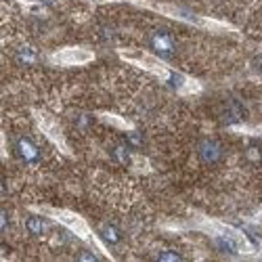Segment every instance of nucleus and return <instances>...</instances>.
<instances>
[{
	"mask_svg": "<svg viewBox=\"0 0 262 262\" xmlns=\"http://www.w3.org/2000/svg\"><path fill=\"white\" fill-rule=\"evenodd\" d=\"M149 46L162 59H172L176 55V40H174L172 34H168L164 30H157L149 36Z\"/></svg>",
	"mask_w": 262,
	"mask_h": 262,
	"instance_id": "f257e3e1",
	"label": "nucleus"
},
{
	"mask_svg": "<svg viewBox=\"0 0 262 262\" xmlns=\"http://www.w3.org/2000/svg\"><path fill=\"white\" fill-rule=\"evenodd\" d=\"M15 151H17L19 159H21L23 164L34 166V164L40 162V149H38V145L34 143V140L28 138V136H21V138L15 140Z\"/></svg>",
	"mask_w": 262,
	"mask_h": 262,
	"instance_id": "f03ea898",
	"label": "nucleus"
},
{
	"mask_svg": "<svg viewBox=\"0 0 262 262\" xmlns=\"http://www.w3.org/2000/svg\"><path fill=\"white\" fill-rule=\"evenodd\" d=\"M197 153L204 164H216V162H220V157H223V145L214 138H206L199 143Z\"/></svg>",
	"mask_w": 262,
	"mask_h": 262,
	"instance_id": "7ed1b4c3",
	"label": "nucleus"
},
{
	"mask_svg": "<svg viewBox=\"0 0 262 262\" xmlns=\"http://www.w3.org/2000/svg\"><path fill=\"white\" fill-rule=\"evenodd\" d=\"M244 117H246V107L241 105L239 101L231 99L229 103H227V107H225V111H223V122L225 124H237Z\"/></svg>",
	"mask_w": 262,
	"mask_h": 262,
	"instance_id": "20e7f679",
	"label": "nucleus"
},
{
	"mask_svg": "<svg viewBox=\"0 0 262 262\" xmlns=\"http://www.w3.org/2000/svg\"><path fill=\"white\" fill-rule=\"evenodd\" d=\"M99 235H101V239H103L105 244H109V246H117L120 239H122V233H120V229H117L115 225H111V223L101 225Z\"/></svg>",
	"mask_w": 262,
	"mask_h": 262,
	"instance_id": "39448f33",
	"label": "nucleus"
},
{
	"mask_svg": "<svg viewBox=\"0 0 262 262\" xmlns=\"http://www.w3.org/2000/svg\"><path fill=\"white\" fill-rule=\"evenodd\" d=\"M26 229H28L30 235L40 237V235H44V233H46L49 225H46V220H44V218H40V216H30V218L26 220Z\"/></svg>",
	"mask_w": 262,
	"mask_h": 262,
	"instance_id": "423d86ee",
	"label": "nucleus"
},
{
	"mask_svg": "<svg viewBox=\"0 0 262 262\" xmlns=\"http://www.w3.org/2000/svg\"><path fill=\"white\" fill-rule=\"evenodd\" d=\"M17 61L21 65H36L38 63V51L32 49V46H21L17 51Z\"/></svg>",
	"mask_w": 262,
	"mask_h": 262,
	"instance_id": "0eeeda50",
	"label": "nucleus"
},
{
	"mask_svg": "<svg viewBox=\"0 0 262 262\" xmlns=\"http://www.w3.org/2000/svg\"><path fill=\"white\" fill-rule=\"evenodd\" d=\"M111 157H113V162H117V164H128L130 162V151H128V147L126 145H115L113 149H111Z\"/></svg>",
	"mask_w": 262,
	"mask_h": 262,
	"instance_id": "6e6552de",
	"label": "nucleus"
},
{
	"mask_svg": "<svg viewBox=\"0 0 262 262\" xmlns=\"http://www.w3.org/2000/svg\"><path fill=\"white\" fill-rule=\"evenodd\" d=\"M157 260L162 262H183V256H180L178 252H172V250H164L157 254Z\"/></svg>",
	"mask_w": 262,
	"mask_h": 262,
	"instance_id": "1a4fd4ad",
	"label": "nucleus"
},
{
	"mask_svg": "<svg viewBox=\"0 0 262 262\" xmlns=\"http://www.w3.org/2000/svg\"><path fill=\"white\" fill-rule=\"evenodd\" d=\"M246 157H248V162L258 164V162H262V151H260L256 145H250L248 151H246Z\"/></svg>",
	"mask_w": 262,
	"mask_h": 262,
	"instance_id": "9d476101",
	"label": "nucleus"
},
{
	"mask_svg": "<svg viewBox=\"0 0 262 262\" xmlns=\"http://www.w3.org/2000/svg\"><path fill=\"white\" fill-rule=\"evenodd\" d=\"M78 260H82V262H97L99 258L92 254V252H88V250H82V252H78V256H76Z\"/></svg>",
	"mask_w": 262,
	"mask_h": 262,
	"instance_id": "9b49d317",
	"label": "nucleus"
},
{
	"mask_svg": "<svg viewBox=\"0 0 262 262\" xmlns=\"http://www.w3.org/2000/svg\"><path fill=\"white\" fill-rule=\"evenodd\" d=\"M128 143H130L132 147H143V136H140L138 132H130V134H128Z\"/></svg>",
	"mask_w": 262,
	"mask_h": 262,
	"instance_id": "f8f14e48",
	"label": "nucleus"
},
{
	"mask_svg": "<svg viewBox=\"0 0 262 262\" xmlns=\"http://www.w3.org/2000/svg\"><path fill=\"white\" fill-rule=\"evenodd\" d=\"M216 244H218L220 250H225V252H229V254H235V248H233V244H231L229 239H218Z\"/></svg>",
	"mask_w": 262,
	"mask_h": 262,
	"instance_id": "ddd939ff",
	"label": "nucleus"
},
{
	"mask_svg": "<svg viewBox=\"0 0 262 262\" xmlns=\"http://www.w3.org/2000/svg\"><path fill=\"white\" fill-rule=\"evenodd\" d=\"M9 229V212L7 210H0V231H7Z\"/></svg>",
	"mask_w": 262,
	"mask_h": 262,
	"instance_id": "4468645a",
	"label": "nucleus"
},
{
	"mask_svg": "<svg viewBox=\"0 0 262 262\" xmlns=\"http://www.w3.org/2000/svg\"><path fill=\"white\" fill-rule=\"evenodd\" d=\"M88 126H90V117H88V115H80V120H78V128L86 130Z\"/></svg>",
	"mask_w": 262,
	"mask_h": 262,
	"instance_id": "2eb2a0df",
	"label": "nucleus"
},
{
	"mask_svg": "<svg viewBox=\"0 0 262 262\" xmlns=\"http://www.w3.org/2000/svg\"><path fill=\"white\" fill-rule=\"evenodd\" d=\"M254 67H256V69H258V72H260V74H262V55H260V57H256V59H254Z\"/></svg>",
	"mask_w": 262,
	"mask_h": 262,
	"instance_id": "dca6fc26",
	"label": "nucleus"
},
{
	"mask_svg": "<svg viewBox=\"0 0 262 262\" xmlns=\"http://www.w3.org/2000/svg\"><path fill=\"white\" fill-rule=\"evenodd\" d=\"M42 3H44V5H46V7H53V5H55V3H57V0H42Z\"/></svg>",
	"mask_w": 262,
	"mask_h": 262,
	"instance_id": "f3484780",
	"label": "nucleus"
}]
</instances>
